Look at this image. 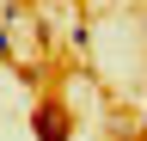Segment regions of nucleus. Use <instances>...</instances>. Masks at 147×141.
<instances>
[{
    "label": "nucleus",
    "instance_id": "f257e3e1",
    "mask_svg": "<svg viewBox=\"0 0 147 141\" xmlns=\"http://www.w3.org/2000/svg\"><path fill=\"white\" fill-rule=\"evenodd\" d=\"M31 141H74V111L61 98H37L31 111Z\"/></svg>",
    "mask_w": 147,
    "mask_h": 141
},
{
    "label": "nucleus",
    "instance_id": "f03ea898",
    "mask_svg": "<svg viewBox=\"0 0 147 141\" xmlns=\"http://www.w3.org/2000/svg\"><path fill=\"white\" fill-rule=\"evenodd\" d=\"M141 135H147V111H141Z\"/></svg>",
    "mask_w": 147,
    "mask_h": 141
}]
</instances>
